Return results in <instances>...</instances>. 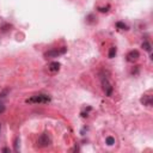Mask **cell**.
I'll use <instances>...</instances> for the list:
<instances>
[{"instance_id":"obj_7","label":"cell","mask_w":153,"mask_h":153,"mask_svg":"<svg viewBox=\"0 0 153 153\" xmlns=\"http://www.w3.org/2000/svg\"><path fill=\"white\" fill-rule=\"evenodd\" d=\"M60 70V64L59 62H51L49 65V71L50 72H57Z\"/></svg>"},{"instance_id":"obj_9","label":"cell","mask_w":153,"mask_h":153,"mask_svg":"<svg viewBox=\"0 0 153 153\" xmlns=\"http://www.w3.org/2000/svg\"><path fill=\"white\" fill-rule=\"evenodd\" d=\"M105 144L109 145V146H112V145L115 144V139H114L112 136H108V138L105 139Z\"/></svg>"},{"instance_id":"obj_5","label":"cell","mask_w":153,"mask_h":153,"mask_svg":"<svg viewBox=\"0 0 153 153\" xmlns=\"http://www.w3.org/2000/svg\"><path fill=\"white\" fill-rule=\"evenodd\" d=\"M139 51L138 50H132L127 54V61H129V62H134V61H136L139 59Z\"/></svg>"},{"instance_id":"obj_11","label":"cell","mask_w":153,"mask_h":153,"mask_svg":"<svg viewBox=\"0 0 153 153\" xmlns=\"http://www.w3.org/2000/svg\"><path fill=\"white\" fill-rule=\"evenodd\" d=\"M142 48L146 50V51H151V44L148 42H144L142 43Z\"/></svg>"},{"instance_id":"obj_3","label":"cell","mask_w":153,"mask_h":153,"mask_svg":"<svg viewBox=\"0 0 153 153\" xmlns=\"http://www.w3.org/2000/svg\"><path fill=\"white\" fill-rule=\"evenodd\" d=\"M66 48H61V49H51V50H48L46 54H44V57L46 59H50V57H57L59 55L61 54H65L66 53Z\"/></svg>"},{"instance_id":"obj_10","label":"cell","mask_w":153,"mask_h":153,"mask_svg":"<svg viewBox=\"0 0 153 153\" xmlns=\"http://www.w3.org/2000/svg\"><path fill=\"white\" fill-rule=\"evenodd\" d=\"M115 55H116V48L115 47H111L110 50H109V57L112 59V57H115Z\"/></svg>"},{"instance_id":"obj_14","label":"cell","mask_w":153,"mask_h":153,"mask_svg":"<svg viewBox=\"0 0 153 153\" xmlns=\"http://www.w3.org/2000/svg\"><path fill=\"white\" fill-rule=\"evenodd\" d=\"M4 110H5V107H4V104L1 102H0V112H3Z\"/></svg>"},{"instance_id":"obj_1","label":"cell","mask_w":153,"mask_h":153,"mask_svg":"<svg viewBox=\"0 0 153 153\" xmlns=\"http://www.w3.org/2000/svg\"><path fill=\"white\" fill-rule=\"evenodd\" d=\"M28 103H48L50 102V98L47 95H36L26 101Z\"/></svg>"},{"instance_id":"obj_13","label":"cell","mask_w":153,"mask_h":153,"mask_svg":"<svg viewBox=\"0 0 153 153\" xmlns=\"http://www.w3.org/2000/svg\"><path fill=\"white\" fill-rule=\"evenodd\" d=\"M109 7H110V6H107V7H99L98 10H99L101 12H108V11H109Z\"/></svg>"},{"instance_id":"obj_8","label":"cell","mask_w":153,"mask_h":153,"mask_svg":"<svg viewBox=\"0 0 153 153\" xmlns=\"http://www.w3.org/2000/svg\"><path fill=\"white\" fill-rule=\"evenodd\" d=\"M116 26H117L118 29H121V30H127V29H128V26H127L125 23H122V22H117V23H116Z\"/></svg>"},{"instance_id":"obj_6","label":"cell","mask_w":153,"mask_h":153,"mask_svg":"<svg viewBox=\"0 0 153 153\" xmlns=\"http://www.w3.org/2000/svg\"><path fill=\"white\" fill-rule=\"evenodd\" d=\"M141 103H142L144 105H146V107H151V105H152V96H148V95L144 96V97L141 98Z\"/></svg>"},{"instance_id":"obj_2","label":"cell","mask_w":153,"mask_h":153,"mask_svg":"<svg viewBox=\"0 0 153 153\" xmlns=\"http://www.w3.org/2000/svg\"><path fill=\"white\" fill-rule=\"evenodd\" d=\"M50 142H51V140H50V138L47 133H43L38 136V140H37L38 147H47V146L50 145Z\"/></svg>"},{"instance_id":"obj_4","label":"cell","mask_w":153,"mask_h":153,"mask_svg":"<svg viewBox=\"0 0 153 153\" xmlns=\"http://www.w3.org/2000/svg\"><path fill=\"white\" fill-rule=\"evenodd\" d=\"M102 85H103V88L105 91V95L107 96H111V94H112V86H111V84L109 83V80L107 78H102Z\"/></svg>"},{"instance_id":"obj_12","label":"cell","mask_w":153,"mask_h":153,"mask_svg":"<svg viewBox=\"0 0 153 153\" xmlns=\"http://www.w3.org/2000/svg\"><path fill=\"white\" fill-rule=\"evenodd\" d=\"M18 146H19V139L17 138V139L15 140V151H18V149H19Z\"/></svg>"},{"instance_id":"obj_15","label":"cell","mask_w":153,"mask_h":153,"mask_svg":"<svg viewBox=\"0 0 153 153\" xmlns=\"http://www.w3.org/2000/svg\"><path fill=\"white\" fill-rule=\"evenodd\" d=\"M0 129H1V126H0Z\"/></svg>"}]
</instances>
